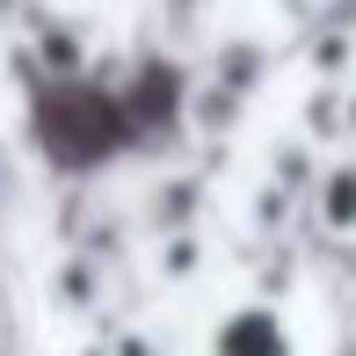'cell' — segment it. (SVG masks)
I'll list each match as a JSON object with an SVG mask.
<instances>
[{
    "label": "cell",
    "mask_w": 356,
    "mask_h": 356,
    "mask_svg": "<svg viewBox=\"0 0 356 356\" xmlns=\"http://www.w3.org/2000/svg\"><path fill=\"white\" fill-rule=\"evenodd\" d=\"M204 356H298V342H291V320L277 313V305L248 298V305H233V313L211 320Z\"/></svg>",
    "instance_id": "obj_1"
},
{
    "label": "cell",
    "mask_w": 356,
    "mask_h": 356,
    "mask_svg": "<svg viewBox=\"0 0 356 356\" xmlns=\"http://www.w3.org/2000/svg\"><path fill=\"white\" fill-rule=\"evenodd\" d=\"M320 225H327V233H356V168L327 175V189H320Z\"/></svg>",
    "instance_id": "obj_2"
}]
</instances>
